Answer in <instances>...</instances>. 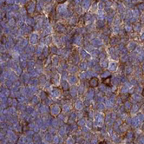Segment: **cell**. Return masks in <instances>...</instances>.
Segmentation results:
<instances>
[{
	"instance_id": "1",
	"label": "cell",
	"mask_w": 144,
	"mask_h": 144,
	"mask_svg": "<svg viewBox=\"0 0 144 144\" xmlns=\"http://www.w3.org/2000/svg\"><path fill=\"white\" fill-rule=\"evenodd\" d=\"M98 82H99L98 79L96 78V77H93V78H91L90 81H89V85H90V87H92V88L97 87Z\"/></svg>"
},
{
	"instance_id": "2",
	"label": "cell",
	"mask_w": 144,
	"mask_h": 144,
	"mask_svg": "<svg viewBox=\"0 0 144 144\" xmlns=\"http://www.w3.org/2000/svg\"><path fill=\"white\" fill-rule=\"evenodd\" d=\"M103 83L107 86H110L111 85V77H107V78H104L103 80Z\"/></svg>"
},
{
	"instance_id": "3",
	"label": "cell",
	"mask_w": 144,
	"mask_h": 144,
	"mask_svg": "<svg viewBox=\"0 0 144 144\" xmlns=\"http://www.w3.org/2000/svg\"><path fill=\"white\" fill-rule=\"evenodd\" d=\"M98 144H107V142H104V141H103V142H99V143Z\"/></svg>"
},
{
	"instance_id": "4",
	"label": "cell",
	"mask_w": 144,
	"mask_h": 144,
	"mask_svg": "<svg viewBox=\"0 0 144 144\" xmlns=\"http://www.w3.org/2000/svg\"><path fill=\"white\" fill-rule=\"evenodd\" d=\"M142 96H144V89H143V90H142Z\"/></svg>"
}]
</instances>
